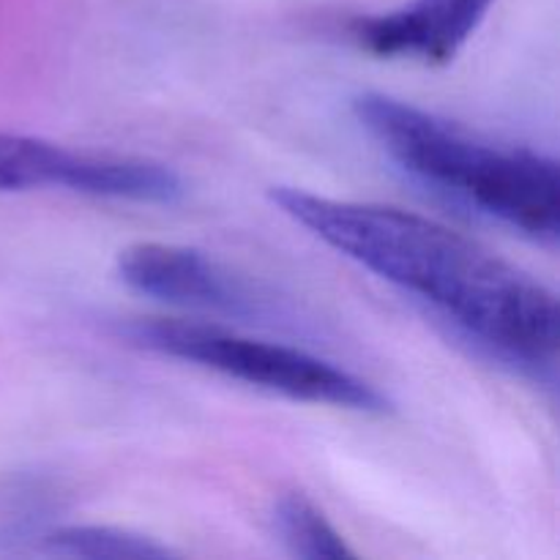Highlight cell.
Wrapping results in <instances>:
<instances>
[{
  "label": "cell",
  "mask_w": 560,
  "mask_h": 560,
  "mask_svg": "<svg viewBox=\"0 0 560 560\" xmlns=\"http://www.w3.org/2000/svg\"><path fill=\"white\" fill-rule=\"evenodd\" d=\"M96 151H74L33 135H0V195L69 189L91 197Z\"/></svg>",
  "instance_id": "6"
},
{
  "label": "cell",
  "mask_w": 560,
  "mask_h": 560,
  "mask_svg": "<svg viewBox=\"0 0 560 560\" xmlns=\"http://www.w3.org/2000/svg\"><path fill=\"white\" fill-rule=\"evenodd\" d=\"M353 113L381 151L427 189L530 241H558L560 173L552 156L492 142L386 93H364Z\"/></svg>",
  "instance_id": "2"
},
{
  "label": "cell",
  "mask_w": 560,
  "mask_h": 560,
  "mask_svg": "<svg viewBox=\"0 0 560 560\" xmlns=\"http://www.w3.org/2000/svg\"><path fill=\"white\" fill-rule=\"evenodd\" d=\"M492 5L495 0H410L386 14L359 16L350 33L377 58L441 66L468 44Z\"/></svg>",
  "instance_id": "5"
},
{
  "label": "cell",
  "mask_w": 560,
  "mask_h": 560,
  "mask_svg": "<svg viewBox=\"0 0 560 560\" xmlns=\"http://www.w3.org/2000/svg\"><path fill=\"white\" fill-rule=\"evenodd\" d=\"M118 277L137 293L184 310L219 312L230 317L260 312V299L244 279L191 246L159 241L126 246L118 255Z\"/></svg>",
  "instance_id": "4"
},
{
  "label": "cell",
  "mask_w": 560,
  "mask_h": 560,
  "mask_svg": "<svg viewBox=\"0 0 560 560\" xmlns=\"http://www.w3.org/2000/svg\"><path fill=\"white\" fill-rule=\"evenodd\" d=\"M284 217L432 306L459 334L541 386L558 381V299L514 262L435 219L273 186Z\"/></svg>",
  "instance_id": "1"
},
{
  "label": "cell",
  "mask_w": 560,
  "mask_h": 560,
  "mask_svg": "<svg viewBox=\"0 0 560 560\" xmlns=\"http://www.w3.org/2000/svg\"><path fill=\"white\" fill-rule=\"evenodd\" d=\"M273 525H277L282 545L295 558L342 560L355 556L348 541H345V536L328 523L326 514L299 492L279 498L277 506H273Z\"/></svg>",
  "instance_id": "8"
},
{
  "label": "cell",
  "mask_w": 560,
  "mask_h": 560,
  "mask_svg": "<svg viewBox=\"0 0 560 560\" xmlns=\"http://www.w3.org/2000/svg\"><path fill=\"white\" fill-rule=\"evenodd\" d=\"M129 337L153 353L186 361L293 402L331 405L355 413H386L392 408L386 394L370 381L290 345L189 320H140L129 326Z\"/></svg>",
  "instance_id": "3"
},
{
  "label": "cell",
  "mask_w": 560,
  "mask_h": 560,
  "mask_svg": "<svg viewBox=\"0 0 560 560\" xmlns=\"http://www.w3.org/2000/svg\"><path fill=\"white\" fill-rule=\"evenodd\" d=\"M44 552L63 558H170L159 539L115 525H58L38 534Z\"/></svg>",
  "instance_id": "7"
}]
</instances>
